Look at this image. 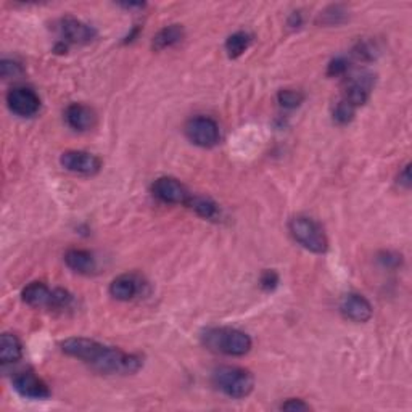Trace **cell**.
<instances>
[{
  "mask_svg": "<svg viewBox=\"0 0 412 412\" xmlns=\"http://www.w3.org/2000/svg\"><path fill=\"white\" fill-rule=\"evenodd\" d=\"M61 351L66 356L79 359L100 374L129 375L136 374L143 365L142 358L132 353H124L119 348L103 345L100 341L73 336L61 341Z\"/></svg>",
  "mask_w": 412,
  "mask_h": 412,
  "instance_id": "obj_1",
  "label": "cell"
},
{
  "mask_svg": "<svg viewBox=\"0 0 412 412\" xmlns=\"http://www.w3.org/2000/svg\"><path fill=\"white\" fill-rule=\"evenodd\" d=\"M201 343L208 350L218 355L240 358L252 351V336L239 329L213 327L201 334Z\"/></svg>",
  "mask_w": 412,
  "mask_h": 412,
  "instance_id": "obj_2",
  "label": "cell"
},
{
  "mask_svg": "<svg viewBox=\"0 0 412 412\" xmlns=\"http://www.w3.org/2000/svg\"><path fill=\"white\" fill-rule=\"evenodd\" d=\"M213 385L225 396L232 399H243L252 394L254 388V377L248 369L237 365H220L213 370Z\"/></svg>",
  "mask_w": 412,
  "mask_h": 412,
  "instance_id": "obj_3",
  "label": "cell"
},
{
  "mask_svg": "<svg viewBox=\"0 0 412 412\" xmlns=\"http://www.w3.org/2000/svg\"><path fill=\"white\" fill-rule=\"evenodd\" d=\"M288 230L295 242L300 243L307 252L316 254L327 252L329 240L326 232H324L322 225L312 218L305 216V214L293 216L288 220Z\"/></svg>",
  "mask_w": 412,
  "mask_h": 412,
  "instance_id": "obj_4",
  "label": "cell"
},
{
  "mask_svg": "<svg viewBox=\"0 0 412 412\" xmlns=\"http://www.w3.org/2000/svg\"><path fill=\"white\" fill-rule=\"evenodd\" d=\"M185 136L190 142L201 148H213L220 142L219 124L208 116H195L185 124Z\"/></svg>",
  "mask_w": 412,
  "mask_h": 412,
  "instance_id": "obj_5",
  "label": "cell"
},
{
  "mask_svg": "<svg viewBox=\"0 0 412 412\" xmlns=\"http://www.w3.org/2000/svg\"><path fill=\"white\" fill-rule=\"evenodd\" d=\"M7 105L10 112L20 118H33L40 110V98L31 87L18 86L8 90Z\"/></svg>",
  "mask_w": 412,
  "mask_h": 412,
  "instance_id": "obj_6",
  "label": "cell"
},
{
  "mask_svg": "<svg viewBox=\"0 0 412 412\" xmlns=\"http://www.w3.org/2000/svg\"><path fill=\"white\" fill-rule=\"evenodd\" d=\"M60 165L66 171L81 174V176H94L102 167V160L97 155L84 150H66L60 156Z\"/></svg>",
  "mask_w": 412,
  "mask_h": 412,
  "instance_id": "obj_7",
  "label": "cell"
},
{
  "mask_svg": "<svg viewBox=\"0 0 412 412\" xmlns=\"http://www.w3.org/2000/svg\"><path fill=\"white\" fill-rule=\"evenodd\" d=\"M152 192L155 199L166 203V205H187L189 199L192 196L181 181L170 176L156 179L152 185Z\"/></svg>",
  "mask_w": 412,
  "mask_h": 412,
  "instance_id": "obj_8",
  "label": "cell"
},
{
  "mask_svg": "<svg viewBox=\"0 0 412 412\" xmlns=\"http://www.w3.org/2000/svg\"><path fill=\"white\" fill-rule=\"evenodd\" d=\"M13 388L20 396L26 399H34V401H40V399L50 398V388L45 382L37 377L31 370H25L15 375Z\"/></svg>",
  "mask_w": 412,
  "mask_h": 412,
  "instance_id": "obj_9",
  "label": "cell"
},
{
  "mask_svg": "<svg viewBox=\"0 0 412 412\" xmlns=\"http://www.w3.org/2000/svg\"><path fill=\"white\" fill-rule=\"evenodd\" d=\"M340 311L353 322L364 324L374 316V307L369 300L359 293H346L340 301Z\"/></svg>",
  "mask_w": 412,
  "mask_h": 412,
  "instance_id": "obj_10",
  "label": "cell"
},
{
  "mask_svg": "<svg viewBox=\"0 0 412 412\" xmlns=\"http://www.w3.org/2000/svg\"><path fill=\"white\" fill-rule=\"evenodd\" d=\"M60 33L68 44L86 45L97 37V31L90 25L74 16H65L60 20Z\"/></svg>",
  "mask_w": 412,
  "mask_h": 412,
  "instance_id": "obj_11",
  "label": "cell"
},
{
  "mask_svg": "<svg viewBox=\"0 0 412 412\" xmlns=\"http://www.w3.org/2000/svg\"><path fill=\"white\" fill-rule=\"evenodd\" d=\"M374 87V76L370 73H361L358 76L351 78L345 89L343 100L350 103L351 107L359 108L367 103L370 92Z\"/></svg>",
  "mask_w": 412,
  "mask_h": 412,
  "instance_id": "obj_12",
  "label": "cell"
},
{
  "mask_svg": "<svg viewBox=\"0 0 412 412\" xmlns=\"http://www.w3.org/2000/svg\"><path fill=\"white\" fill-rule=\"evenodd\" d=\"M66 124L76 132L90 131L97 123V114L94 110L83 103H71L65 110Z\"/></svg>",
  "mask_w": 412,
  "mask_h": 412,
  "instance_id": "obj_13",
  "label": "cell"
},
{
  "mask_svg": "<svg viewBox=\"0 0 412 412\" xmlns=\"http://www.w3.org/2000/svg\"><path fill=\"white\" fill-rule=\"evenodd\" d=\"M142 283L134 274H121L110 283V295L118 301L134 300L141 293Z\"/></svg>",
  "mask_w": 412,
  "mask_h": 412,
  "instance_id": "obj_14",
  "label": "cell"
},
{
  "mask_svg": "<svg viewBox=\"0 0 412 412\" xmlns=\"http://www.w3.org/2000/svg\"><path fill=\"white\" fill-rule=\"evenodd\" d=\"M65 263L69 269L76 274H92L97 269V261L94 258V254L87 249L81 248H71L68 249L65 254Z\"/></svg>",
  "mask_w": 412,
  "mask_h": 412,
  "instance_id": "obj_15",
  "label": "cell"
},
{
  "mask_svg": "<svg viewBox=\"0 0 412 412\" xmlns=\"http://www.w3.org/2000/svg\"><path fill=\"white\" fill-rule=\"evenodd\" d=\"M52 292L42 282H31L23 288L21 298L26 305L33 307H50L52 305Z\"/></svg>",
  "mask_w": 412,
  "mask_h": 412,
  "instance_id": "obj_16",
  "label": "cell"
},
{
  "mask_svg": "<svg viewBox=\"0 0 412 412\" xmlns=\"http://www.w3.org/2000/svg\"><path fill=\"white\" fill-rule=\"evenodd\" d=\"M184 36H185V33L181 25L165 26L163 29H160V31L155 34V37L152 40V47L156 52L171 49L179 42H182Z\"/></svg>",
  "mask_w": 412,
  "mask_h": 412,
  "instance_id": "obj_17",
  "label": "cell"
},
{
  "mask_svg": "<svg viewBox=\"0 0 412 412\" xmlns=\"http://www.w3.org/2000/svg\"><path fill=\"white\" fill-rule=\"evenodd\" d=\"M187 206L190 210L195 211L196 216L208 220H216L220 218V208L210 196H201V195H192L187 201Z\"/></svg>",
  "mask_w": 412,
  "mask_h": 412,
  "instance_id": "obj_18",
  "label": "cell"
},
{
  "mask_svg": "<svg viewBox=\"0 0 412 412\" xmlns=\"http://www.w3.org/2000/svg\"><path fill=\"white\" fill-rule=\"evenodd\" d=\"M23 358V345L13 334H4L0 339V361L4 365L18 363Z\"/></svg>",
  "mask_w": 412,
  "mask_h": 412,
  "instance_id": "obj_19",
  "label": "cell"
},
{
  "mask_svg": "<svg viewBox=\"0 0 412 412\" xmlns=\"http://www.w3.org/2000/svg\"><path fill=\"white\" fill-rule=\"evenodd\" d=\"M252 40H253L252 36H249V34L245 33V31L234 33L232 36H229L228 40H225V45H224L229 58L242 57L248 50L249 44H252Z\"/></svg>",
  "mask_w": 412,
  "mask_h": 412,
  "instance_id": "obj_20",
  "label": "cell"
},
{
  "mask_svg": "<svg viewBox=\"0 0 412 412\" xmlns=\"http://www.w3.org/2000/svg\"><path fill=\"white\" fill-rule=\"evenodd\" d=\"M348 18V10L343 7V5H330L326 10H322L319 13L317 23L319 25L324 26H336L345 23Z\"/></svg>",
  "mask_w": 412,
  "mask_h": 412,
  "instance_id": "obj_21",
  "label": "cell"
},
{
  "mask_svg": "<svg viewBox=\"0 0 412 412\" xmlns=\"http://www.w3.org/2000/svg\"><path fill=\"white\" fill-rule=\"evenodd\" d=\"M305 102L303 92L295 89H282L277 94V103L286 110L298 108Z\"/></svg>",
  "mask_w": 412,
  "mask_h": 412,
  "instance_id": "obj_22",
  "label": "cell"
},
{
  "mask_svg": "<svg viewBox=\"0 0 412 412\" xmlns=\"http://www.w3.org/2000/svg\"><path fill=\"white\" fill-rule=\"evenodd\" d=\"M355 114H356V108L351 107L350 103L343 100V98H341V100L334 107V113H332L334 121L340 126L350 124L351 121L355 119Z\"/></svg>",
  "mask_w": 412,
  "mask_h": 412,
  "instance_id": "obj_23",
  "label": "cell"
},
{
  "mask_svg": "<svg viewBox=\"0 0 412 412\" xmlns=\"http://www.w3.org/2000/svg\"><path fill=\"white\" fill-rule=\"evenodd\" d=\"M71 301H73V297H71V293L68 292V290L54 288V292H52L50 307L52 310H65V307L71 305Z\"/></svg>",
  "mask_w": 412,
  "mask_h": 412,
  "instance_id": "obj_24",
  "label": "cell"
},
{
  "mask_svg": "<svg viewBox=\"0 0 412 412\" xmlns=\"http://www.w3.org/2000/svg\"><path fill=\"white\" fill-rule=\"evenodd\" d=\"M0 73H2L4 79L18 78L23 74V68L20 63H16L13 60H2V63H0Z\"/></svg>",
  "mask_w": 412,
  "mask_h": 412,
  "instance_id": "obj_25",
  "label": "cell"
},
{
  "mask_svg": "<svg viewBox=\"0 0 412 412\" xmlns=\"http://www.w3.org/2000/svg\"><path fill=\"white\" fill-rule=\"evenodd\" d=\"M259 286L261 288L264 290V292H272V290H276L278 286V274L276 271H264L263 274L259 277Z\"/></svg>",
  "mask_w": 412,
  "mask_h": 412,
  "instance_id": "obj_26",
  "label": "cell"
},
{
  "mask_svg": "<svg viewBox=\"0 0 412 412\" xmlns=\"http://www.w3.org/2000/svg\"><path fill=\"white\" fill-rule=\"evenodd\" d=\"M379 261L382 263V266L387 269H396L401 266L403 263V258H401V254H398V253H393V252H384L379 257Z\"/></svg>",
  "mask_w": 412,
  "mask_h": 412,
  "instance_id": "obj_27",
  "label": "cell"
},
{
  "mask_svg": "<svg viewBox=\"0 0 412 412\" xmlns=\"http://www.w3.org/2000/svg\"><path fill=\"white\" fill-rule=\"evenodd\" d=\"M348 71V61L343 57L335 58V60L330 61V65L327 68V74L329 76H341Z\"/></svg>",
  "mask_w": 412,
  "mask_h": 412,
  "instance_id": "obj_28",
  "label": "cell"
},
{
  "mask_svg": "<svg viewBox=\"0 0 412 412\" xmlns=\"http://www.w3.org/2000/svg\"><path fill=\"white\" fill-rule=\"evenodd\" d=\"M281 409L282 411H290V412H303V411H310L311 406L307 403H305L303 399L292 398V399H287L286 403H282Z\"/></svg>",
  "mask_w": 412,
  "mask_h": 412,
  "instance_id": "obj_29",
  "label": "cell"
},
{
  "mask_svg": "<svg viewBox=\"0 0 412 412\" xmlns=\"http://www.w3.org/2000/svg\"><path fill=\"white\" fill-rule=\"evenodd\" d=\"M355 55L361 60H374L375 47L370 42H359L355 49Z\"/></svg>",
  "mask_w": 412,
  "mask_h": 412,
  "instance_id": "obj_30",
  "label": "cell"
},
{
  "mask_svg": "<svg viewBox=\"0 0 412 412\" xmlns=\"http://www.w3.org/2000/svg\"><path fill=\"white\" fill-rule=\"evenodd\" d=\"M398 185L406 190L411 189L412 185V176H411V165H406L398 174Z\"/></svg>",
  "mask_w": 412,
  "mask_h": 412,
  "instance_id": "obj_31",
  "label": "cell"
},
{
  "mask_svg": "<svg viewBox=\"0 0 412 412\" xmlns=\"http://www.w3.org/2000/svg\"><path fill=\"white\" fill-rule=\"evenodd\" d=\"M119 7H123L126 10H142L145 7V4H141V2H124V4H119Z\"/></svg>",
  "mask_w": 412,
  "mask_h": 412,
  "instance_id": "obj_32",
  "label": "cell"
},
{
  "mask_svg": "<svg viewBox=\"0 0 412 412\" xmlns=\"http://www.w3.org/2000/svg\"><path fill=\"white\" fill-rule=\"evenodd\" d=\"M301 21H303V20H301V13H300V11H295V13H292V16H290L288 25L295 28V26H300Z\"/></svg>",
  "mask_w": 412,
  "mask_h": 412,
  "instance_id": "obj_33",
  "label": "cell"
}]
</instances>
